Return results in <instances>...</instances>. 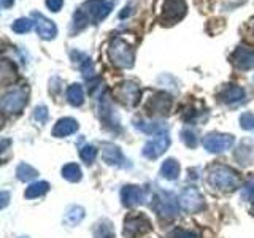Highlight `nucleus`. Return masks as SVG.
Listing matches in <instances>:
<instances>
[{"mask_svg": "<svg viewBox=\"0 0 254 238\" xmlns=\"http://www.w3.org/2000/svg\"><path fill=\"white\" fill-rule=\"evenodd\" d=\"M34 119L40 124H45L48 121V108L46 107H37L34 111Z\"/></svg>", "mask_w": 254, "mask_h": 238, "instance_id": "35", "label": "nucleus"}, {"mask_svg": "<svg viewBox=\"0 0 254 238\" xmlns=\"http://www.w3.org/2000/svg\"><path fill=\"white\" fill-rule=\"evenodd\" d=\"M8 198H10L8 192H2V208H5V206L8 205Z\"/></svg>", "mask_w": 254, "mask_h": 238, "instance_id": "37", "label": "nucleus"}, {"mask_svg": "<svg viewBox=\"0 0 254 238\" xmlns=\"http://www.w3.org/2000/svg\"><path fill=\"white\" fill-rule=\"evenodd\" d=\"M188 5L185 0H159L157 14L164 24H173L185 18Z\"/></svg>", "mask_w": 254, "mask_h": 238, "instance_id": "4", "label": "nucleus"}, {"mask_svg": "<svg viewBox=\"0 0 254 238\" xmlns=\"http://www.w3.org/2000/svg\"><path fill=\"white\" fill-rule=\"evenodd\" d=\"M100 118L102 121L105 122L107 125H111V127H118L119 125V121L115 119V113H113V108H111V102L107 95H103L102 97V103H100Z\"/></svg>", "mask_w": 254, "mask_h": 238, "instance_id": "20", "label": "nucleus"}, {"mask_svg": "<svg viewBox=\"0 0 254 238\" xmlns=\"http://www.w3.org/2000/svg\"><path fill=\"white\" fill-rule=\"evenodd\" d=\"M181 140L185 141V145L188 148H195L197 146V137H195V132L190 130V129H185L181 132Z\"/></svg>", "mask_w": 254, "mask_h": 238, "instance_id": "31", "label": "nucleus"}, {"mask_svg": "<svg viewBox=\"0 0 254 238\" xmlns=\"http://www.w3.org/2000/svg\"><path fill=\"white\" fill-rule=\"evenodd\" d=\"M50 190V184L46 181H38V182H32L26 190V197L27 198H35V197H42Z\"/></svg>", "mask_w": 254, "mask_h": 238, "instance_id": "24", "label": "nucleus"}, {"mask_svg": "<svg viewBox=\"0 0 254 238\" xmlns=\"http://www.w3.org/2000/svg\"><path fill=\"white\" fill-rule=\"evenodd\" d=\"M161 175L165 179H177L180 177V164L175 159H167L161 167Z\"/></svg>", "mask_w": 254, "mask_h": 238, "instance_id": "21", "label": "nucleus"}, {"mask_svg": "<svg viewBox=\"0 0 254 238\" xmlns=\"http://www.w3.org/2000/svg\"><path fill=\"white\" fill-rule=\"evenodd\" d=\"M140 86L133 81H124L115 89V97L126 107H135L140 100Z\"/></svg>", "mask_w": 254, "mask_h": 238, "instance_id": "9", "label": "nucleus"}, {"mask_svg": "<svg viewBox=\"0 0 254 238\" xmlns=\"http://www.w3.org/2000/svg\"><path fill=\"white\" fill-rule=\"evenodd\" d=\"M232 63L240 70H250L254 67V51L248 50L245 46H238L230 56Z\"/></svg>", "mask_w": 254, "mask_h": 238, "instance_id": "14", "label": "nucleus"}, {"mask_svg": "<svg viewBox=\"0 0 254 238\" xmlns=\"http://www.w3.org/2000/svg\"><path fill=\"white\" fill-rule=\"evenodd\" d=\"M180 206L188 213H195L203 208V197L195 187H188L180 195Z\"/></svg>", "mask_w": 254, "mask_h": 238, "instance_id": "11", "label": "nucleus"}, {"mask_svg": "<svg viewBox=\"0 0 254 238\" xmlns=\"http://www.w3.org/2000/svg\"><path fill=\"white\" fill-rule=\"evenodd\" d=\"M81 175H83L81 169H79L76 164H67L62 169V177L67 181H71V182H76V181L81 179Z\"/></svg>", "mask_w": 254, "mask_h": 238, "instance_id": "27", "label": "nucleus"}, {"mask_svg": "<svg viewBox=\"0 0 254 238\" xmlns=\"http://www.w3.org/2000/svg\"><path fill=\"white\" fill-rule=\"evenodd\" d=\"M116 0H86L73 14V27L71 32H79L87 24H97L111 13Z\"/></svg>", "mask_w": 254, "mask_h": 238, "instance_id": "1", "label": "nucleus"}, {"mask_svg": "<svg viewBox=\"0 0 254 238\" xmlns=\"http://www.w3.org/2000/svg\"><path fill=\"white\" fill-rule=\"evenodd\" d=\"M240 195H242L243 200H251V198L254 197V177L248 178V181L243 184Z\"/></svg>", "mask_w": 254, "mask_h": 238, "instance_id": "32", "label": "nucleus"}, {"mask_svg": "<svg viewBox=\"0 0 254 238\" xmlns=\"http://www.w3.org/2000/svg\"><path fill=\"white\" fill-rule=\"evenodd\" d=\"M94 237L95 238H115V230L110 221H100L94 227Z\"/></svg>", "mask_w": 254, "mask_h": 238, "instance_id": "23", "label": "nucleus"}, {"mask_svg": "<svg viewBox=\"0 0 254 238\" xmlns=\"http://www.w3.org/2000/svg\"><path fill=\"white\" fill-rule=\"evenodd\" d=\"M208 181L213 187L221 190H235L238 187V173L226 165H213L208 170Z\"/></svg>", "mask_w": 254, "mask_h": 238, "instance_id": "3", "label": "nucleus"}, {"mask_svg": "<svg viewBox=\"0 0 254 238\" xmlns=\"http://www.w3.org/2000/svg\"><path fill=\"white\" fill-rule=\"evenodd\" d=\"M78 63H79V68L83 71V76L91 83L94 78V65H92L91 59L87 58V56L81 54V60H78Z\"/></svg>", "mask_w": 254, "mask_h": 238, "instance_id": "28", "label": "nucleus"}, {"mask_svg": "<svg viewBox=\"0 0 254 238\" xmlns=\"http://www.w3.org/2000/svg\"><path fill=\"white\" fill-rule=\"evenodd\" d=\"M0 3H2V8H10L14 3V0H0Z\"/></svg>", "mask_w": 254, "mask_h": 238, "instance_id": "38", "label": "nucleus"}, {"mask_svg": "<svg viewBox=\"0 0 254 238\" xmlns=\"http://www.w3.org/2000/svg\"><path fill=\"white\" fill-rule=\"evenodd\" d=\"M151 226L149 219L145 214H130L124 219V237L126 238H138L146 235L151 232Z\"/></svg>", "mask_w": 254, "mask_h": 238, "instance_id": "6", "label": "nucleus"}, {"mask_svg": "<svg viewBox=\"0 0 254 238\" xmlns=\"http://www.w3.org/2000/svg\"><path fill=\"white\" fill-rule=\"evenodd\" d=\"M202 143H203V148L208 151V153L218 154V153H224V151L232 148L235 143V138H234V135H229V133L213 132V133L206 135Z\"/></svg>", "mask_w": 254, "mask_h": 238, "instance_id": "8", "label": "nucleus"}, {"mask_svg": "<svg viewBox=\"0 0 254 238\" xmlns=\"http://www.w3.org/2000/svg\"><path fill=\"white\" fill-rule=\"evenodd\" d=\"M219 99L224 103H237L245 99V89L240 86L229 84L219 92Z\"/></svg>", "mask_w": 254, "mask_h": 238, "instance_id": "19", "label": "nucleus"}, {"mask_svg": "<svg viewBox=\"0 0 254 238\" xmlns=\"http://www.w3.org/2000/svg\"><path fill=\"white\" fill-rule=\"evenodd\" d=\"M32 19L35 22V29H37V34L42 37L43 40H53L58 35V27L56 24L48 19L46 16H43L42 13H32Z\"/></svg>", "mask_w": 254, "mask_h": 238, "instance_id": "13", "label": "nucleus"}, {"mask_svg": "<svg viewBox=\"0 0 254 238\" xmlns=\"http://www.w3.org/2000/svg\"><path fill=\"white\" fill-rule=\"evenodd\" d=\"M135 129L141 130L143 133L153 135V133H165L169 130V125L162 121H143V119H137L133 122Z\"/></svg>", "mask_w": 254, "mask_h": 238, "instance_id": "18", "label": "nucleus"}, {"mask_svg": "<svg viewBox=\"0 0 254 238\" xmlns=\"http://www.w3.org/2000/svg\"><path fill=\"white\" fill-rule=\"evenodd\" d=\"M170 146V137L167 133H159V137L154 140L148 141L145 146H143V156L148 159H157L161 157L167 148Z\"/></svg>", "mask_w": 254, "mask_h": 238, "instance_id": "12", "label": "nucleus"}, {"mask_svg": "<svg viewBox=\"0 0 254 238\" xmlns=\"http://www.w3.org/2000/svg\"><path fill=\"white\" fill-rule=\"evenodd\" d=\"M34 19L32 18H19V19H16L13 22V26L11 29L16 32V34H26V32H29L32 29V26H34Z\"/></svg>", "mask_w": 254, "mask_h": 238, "instance_id": "29", "label": "nucleus"}, {"mask_svg": "<svg viewBox=\"0 0 254 238\" xmlns=\"http://www.w3.org/2000/svg\"><path fill=\"white\" fill-rule=\"evenodd\" d=\"M121 200L124 206H137L146 200L145 190L138 186H124L121 190Z\"/></svg>", "mask_w": 254, "mask_h": 238, "instance_id": "15", "label": "nucleus"}, {"mask_svg": "<svg viewBox=\"0 0 254 238\" xmlns=\"http://www.w3.org/2000/svg\"><path fill=\"white\" fill-rule=\"evenodd\" d=\"M16 177L21 181H32L34 178L38 177V172L34 169V167H30L29 164H19L18 169H16Z\"/></svg>", "mask_w": 254, "mask_h": 238, "instance_id": "25", "label": "nucleus"}, {"mask_svg": "<svg viewBox=\"0 0 254 238\" xmlns=\"http://www.w3.org/2000/svg\"><path fill=\"white\" fill-rule=\"evenodd\" d=\"M172 108V97L167 92H156L146 102V110L151 116H165Z\"/></svg>", "mask_w": 254, "mask_h": 238, "instance_id": "10", "label": "nucleus"}, {"mask_svg": "<svg viewBox=\"0 0 254 238\" xmlns=\"http://www.w3.org/2000/svg\"><path fill=\"white\" fill-rule=\"evenodd\" d=\"M46 5L51 11L58 13L64 5V0H46Z\"/></svg>", "mask_w": 254, "mask_h": 238, "instance_id": "36", "label": "nucleus"}, {"mask_svg": "<svg viewBox=\"0 0 254 238\" xmlns=\"http://www.w3.org/2000/svg\"><path fill=\"white\" fill-rule=\"evenodd\" d=\"M153 208L156 210L159 218L172 219L178 214V202L169 192H159L154 198Z\"/></svg>", "mask_w": 254, "mask_h": 238, "instance_id": "7", "label": "nucleus"}, {"mask_svg": "<svg viewBox=\"0 0 254 238\" xmlns=\"http://www.w3.org/2000/svg\"><path fill=\"white\" fill-rule=\"evenodd\" d=\"M67 100H68L73 107L83 105V102H84V91H83V86H81V84H78V83L68 86V89H67Z\"/></svg>", "mask_w": 254, "mask_h": 238, "instance_id": "22", "label": "nucleus"}, {"mask_svg": "<svg viewBox=\"0 0 254 238\" xmlns=\"http://www.w3.org/2000/svg\"><path fill=\"white\" fill-rule=\"evenodd\" d=\"M240 125L245 130H253L254 129V115L253 113H243L240 116Z\"/></svg>", "mask_w": 254, "mask_h": 238, "instance_id": "34", "label": "nucleus"}, {"mask_svg": "<svg viewBox=\"0 0 254 238\" xmlns=\"http://www.w3.org/2000/svg\"><path fill=\"white\" fill-rule=\"evenodd\" d=\"M83 218H84V210L81 208V206H70L64 219H65V222L68 226H76L81 222Z\"/></svg>", "mask_w": 254, "mask_h": 238, "instance_id": "26", "label": "nucleus"}, {"mask_svg": "<svg viewBox=\"0 0 254 238\" xmlns=\"http://www.w3.org/2000/svg\"><path fill=\"white\" fill-rule=\"evenodd\" d=\"M102 157L108 165H116V167H124L126 159L121 149L118 146L111 145V143H103L102 145Z\"/></svg>", "mask_w": 254, "mask_h": 238, "instance_id": "16", "label": "nucleus"}, {"mask_svg": "<svg viewBox=\"0 0 254 238\" xmlns=\"http://www.w3.org/2000/svg\"><path fill=\"white\" fill-rule=\"evenodd\" d=\"M79 156H81V159L86 164H92L95 161V157H97V149L92 145H86L79 149Z\"/></svg>", "mask_w": 254, "mask_h": 238, "instance_id": "30", "label": "nucleus"}, {"mask_svg": "<svg viewBox=\"0 0 254 238\" xmlns=\"http://www.w3.org/2000/svg\"><path fill=\"white\" fill-rule=\"evenodd\" d=\"M251 213H253V216H254V203H253V206H251Z\"/></svg>", "mask_w": 254, "mask_h": 238, "instance_id": "39", "label": "nucleus"}, {"mask_svg": "<svg viewBox=\"0 0 254 238\" xmlns=\"http://www.w3.org/2000/svg\"><path fill=\"white\" fill-rule=\"evenodd\" d=\"M108 58L113 62V65L119 68H130L135 60V53L133 48H130L126 40L121 37H115L111 38L108 45Z\"/></svg>", "mask_w": 254, "mask_h": 238, "instance_id": "2", "label": "nucleus"}, {"mask_svg": "<svg viewBox=\"0 0 254 238\" xmlns=\"http://www.w3.org/2000/svg\"><path fill=\"white\" fill-rule=\"evenodd\" d=\"M27 99H29V87L19 86V87H14V89H10L5 94L0 105H2V110L5 113L16 115V113H21L24 107L27 105Z\"/></svg>", "mask_w": 254, "mask_h": 238, "instance_id": "5", "label": "nucleus"}, {"mask_svg": "<svg viewBox=\"0 0 254 238\" xmlns=\"http://www.w3.org/2000/svg\"><path fill=\"white\" fill-rule=\"evenodd\" d=\"M78 122L75 121L73 118H62L58 121V124L54 125L53 129V135L58 138H62V137H67V135H71L78 130Z\"/></svg>", "mask_w": 254, "mask_h": 238, "instance_id": "17", "label": "nucleus"}, {"mask_svg": "<svg viewBox=\"0 0 254 238\" xmlns=\"http://www.w3.org/2000/svg\"><path fill=\"white\" fill-rule=\"evenodd\" d=\"M167 238H200V237L195 235L194 232H190V230H186V229H175L169 234Z\"/></svg>", "mask_w": 254, "mask_h": 238, "instance_id": "33", "label": "nucleus"}]
</instances>
